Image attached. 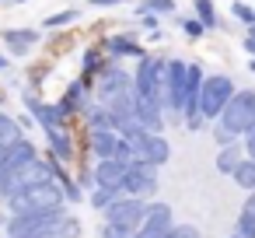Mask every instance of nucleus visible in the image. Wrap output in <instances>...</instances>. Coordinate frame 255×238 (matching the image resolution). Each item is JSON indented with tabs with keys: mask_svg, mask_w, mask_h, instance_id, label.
Returning <instances> with one entry per match:
<instances>
[{
	"mask_svg": "<svg viewBox=\"0 0 255 238\" xmlns=\"http://www.w3.org/2000/svg\"><path fill=\"white\" fill-rule=\"evenodd\" d=\"M46 144H49V154H53L60 165H67V161L74 158V137H70V130H67V126L49 130V133H46Z\"/></svg>",
	"mask_w": 255,
	"mask_h": 238,
	"instance_id": "nucleus-18",
	"label": "nucleus"
},
{
	"mask_svg": "<svg viewBox=\"0 0 255 238\" xmlns=\"http://www.w3.org/2000/svg\"><path fill=\"white\" fill-rule=\"evenodd\" d=\"M4 4H7V0H4Z\"/></svg>",
	"mask_w": 255,
	"mask_h": 238,
	"instance_id": "nucleus-45",
	"label": "nucleus"
},
{
	"mask_svg": "<svg viewBox=\"0 0 255 238\" xmlns=\"http://www.w3.org/2000/svg\"><path fill=\"white\" fill-rule=\"evenodd\" d=\"M143 214H147V200H136V196H119V200L105 210V224L133 238V235L143 228Z\"/></svg>",
	"mask_w": 255,
	"mask_h": 238,
	"instance_id": "nucleus-7",
	"label": "nucleus"
},
{
	"mask_svg": "<svg viewBox=\"0 0 255 238\" xmlns=\"http://www.w3.org/2000/svg\"><path fill=\"white\" fill-rule=\"evenodd\" d=\"M25 137V130H21V123H18V116H11V112H4L0 109V158H4L18 140Z\"/></svg>",
	"mask_w": 255,
	"mask_h": 238,
	"instance_id": "nucleus-19",
	"label": "nucleus"
},
{
	"mask_svg": "<svg viewBox=\"0 0 255 238\" xmlns=\"http://www.w3.org/2000/svg\"><path fill=\"white\" fill-rule=\"evenodd\" d=\"M234 235H238V238H255V221H248V217L241 214L238 224H234Z\"/></svg>",
	"mask_w": 255,
	"mask_h": 238,
	"instance_id": "nucleus-32",
	"label": "nucleus"
},
{
	"mask_svg": "<svg viewBox=\"0 0 255 238\" xmlns=\"http://www.w3.org/2000/svg\"><path fill=\"white\" fill-rule=\"evenodd\" d=\"M11 67V56H4V53H0V70H7Z\"/></svg>",
	"mask_w": 255,
	"mask_h": 238,
	"instance_id": "nucleus-39",
	"label": "nucleus"
},
{
	"mask_svg": "<svg viewBox=\"0 0 255 238\" xmlns=\"http://www.w3.org/2000/svg\"><path fill=\"white\" fill-rule=\"evenodd\" d=\"M252 70H255V56H252Z\"/></svg>",
	"mask_w": 255,
	"mask_h": 238,
	"instance_id": "nucleus-42",
	"label": "nucleus"
},
{
	"mask_svg": "<svg viewBox=\"0 0 255 238\" xmlns=\"http://www.w3.org/2000/svg\"><path fill=\"white\" fill-rule=\"evenodd\" d=\"M231 175H234V182H238L241 189L255 193V158H241V165H238Z\"/></svg>",
	"mask_w": 255,
	"mask_h": 238,
	"instance_id": "nucleus-25",
	"label": "nucleus"
},
{
	"mask_svg": "<svg viewBox=\"0 0 255 238\" xmlns=\"http://www.w3.org/2000/svg\"><path fill=\"white\" fill-rule=\"evenodd\" d=\"M119 137H123V144L129 147L133 161H143V165L161 168V165L171 158V147H168V140H164L161 133H147V130L133 126V130H126V133H119Z\"/></svg>",
	"mask_w": 255,
	"mask_h": 238,
	"instance_id": "nucleus-3",
	"label": "nucleus"
},
{
	"mask_svg": "<svg viewBox=\"0 0 255 238\" xmlns=\"http://www.w3.org/2000/svg\"><path fill=\"white\" fill-rule=\"evenodd\" d=\"M182 28H185V35H189V39H199V35L206 32V28H203V25H199L196 18H189V21H182Z\"/></svg>",
	"mask_w": 255,
	"mask_h": 238,
	"instance_id": "nucleus-33",
	"label": "nucleus"
},
{
	"mask_svg": "<svg viewBox=\"0 0 255 238\" xmlns=\"http://www.w3.org/2000/svg\"><path fill=\"white\" fill-rule=\"evenodd\" d=\"M164 238H199V231H196L192 224H171Z\"/></svg>",
	"mask_w": 255,
	"mask_h": 238,
	"instance_id": "nucleus-31",
	"label": "nucleus"
},
{
	"mask_svg": "<svg viewBox=\"0 0 255 238\" xmlns=\"http://www.w3.org/2000/svg\"><path fill=\"white\" fill-rule=\"evenodd\" d=\"M161 77H164V60L161 56H140L136 74H133V91L161 102Z\"/></svg>",
	"mask_w": 255,
	"mask_h": 238,
	"instance_id": "nucleus-9",
	"label": "nucleus"
},
{
	"mask_svg": "<svg viewBox=\"0 0 255 238\" xmlns=\"http://www.w3.org/2000/svg\"><path fill=\"white\" fill-rule=\"evenodd\" d=\"M7 217H11V214H7L4 207H0V231H4V228H7Z\"/></svg>",
	"mask_w": 255,
	"mask_h": 238,
	"instance_id": "nucleus-38",
	"label": "nucleus"
},
{
	"mask_svg": "<svg viewBox=\"0 0 255 238\" xmlns=\"http://www.w3.org/2000/svg\"><path fill=\"white\" fill-rule=\"evenodd\" d=\"M39 158V147H35V140H28V137H21L4 158H0V207H4V189L11 186V179L28 165V161H35Z\"/></svg>",
	"mask_w": 255,
	"mask_h": 238,
	"instance_id": "nucleus-8",
	"label": "nucleus"
},
{
	"mask_svg": "<svg viewBox=\"0 0 255 238\" xmlns=\"http://www.w3.org/2000/svg\"><path fill=\"white\" fill-rule=\"evenodd\" d=\"M56 182H60V189H63V200H67V203H81V200H88V196H84V189L74 182V175H70L63 165L56 168Z\"/></svg>",
	"mask_w": 255,
	"mask_h": 238,
	"instance_id": "nucleus-22",
	"label": "nucleus"
},
{
	"mask_svg": "<svg viewBox=\"0 0 255 238\" xmlns=\"http://www.w3.org/2000/svg\"><path fill=\"white\" fill-rule=\"evenodd\" d=\"M136 11H140V18H147V14H171L175 11V0H143Z\"/></svg>",
	"mask_w": 255,
	"mask_h": 238,
	"instance_id": "nucleus-26",
	"label": "nucleus"
},
{
	"mask_svg": "<svg viewBox=\"0 0 255 238\" xmlns=\"http://www.w3.org/2000/svg\"><path fill=\"white\" fill-rule=\"evenodd\" d=\"M196 21L210 32V28H217V14H213V0H196Z\"/></svg>",
	"mask_w": 255,
	"mask_h": 238,
	"instance_id": "nucleus-27",
	"label": "nucleus"
},
{
	"mask_svg": "<svg viewBox=\"0 0 255 238\" xmlns=\"http://www.w3.org/2000/svg\"><path fill=\"white\" fill-rule=\"evenodd\" d=\"M245 137H248V140H245V151H248V158H255V126H252Z\"/></svg>",
	"mask_w": 255,
	"mask_h": 238,
	"instance_id": "nucleus-35",
	"label": "nucleus"
},
{
	"mask_svg": "<svg viewBox=\"0 0 255 238\" xmlns=\"http://www.w3.org/2000/svg\"><path fill=\"white\" fill-rule=\"evenodd\" d=\"M248 39H252V42H255V25H252V28H248Z\"/></svg>",
	"mask_w": 255,
	"mask_h": 238,
	"instance_id": "nucleus-40",
	"label": "nucleus"
},
{
	"mask_svg": "<svg viewBox=\"0 0 255 238\" xmlns=\"http://www.w3.org/2000/svg\"><path fill=\"white\" fill-rule=\"evenodd\" d=\"M67 207V200H63V189H60V182L53 179V182H42V186H35V189H25V193H18L14 200H7V214L11 217H25V214H49V210H63Z\"/></svg>",
	"mask_w": 255,
	"mask_h": 238,
	"instance_id": "nucleus-2",
	"label": "nucleus"
},
{
	"mask_svg": "<svg viewBox=\"0 0 255 238\" xmlns=\"http://www.w3.org/2000/svg\"><path fill=\"white\" fill-rule=\"evenodd\" d=\"M133 88V74H126L116 60L112 63H105L102 70H98V84H95V95H98V102L102 105H109L112 98H119V95H126Z\"/></svg>",
	"mask_w": 255,
	"mask_h": 238,
	"instance_id": "nucleus-10",
	"label": "nucleus"
},
{
	"mask_svg": "<svg viewBox=\"0 0 255 238\" xmlns=\"http://www.w3.org/2000/svg\"><path fill=\"white\" fill-rule=\"evenodd\" d=\"M119 144H123V137H119L116 130H88V147H91L95 161L116 158V154H119Z\"/></svg>",
	"mask_w": 255,
	"mask_h": 238,
	"instance_id": "nucleus-16",
	"label": "nucleus"
},
{
	"mask_svg": "<svg viewBox=\"0 0 255 238\" xmlns=\"http://www.w3.org/2000/svg\"><path fill=\"white\" fill-rule=\"evenodd\" d=\"M102 67H105V60H102V53H98V49H88V53H84V60H81V70H84V74H91V70L98 74Z\"/></svg>",
	"mask_w": 255,
	"mask_h": 238,
	"instance_id": "nucleus-29",
	"label": "nucleus"
},
{
	"mask_svg": "<svg viewBox=\"0 0 255 238\" xmlns=\"http://www.w3.org/2000/svg\"><path fill=\"white\" fill-rule=\"evenodd\" d=\"M95 7H116V4H123V0H91Z\"/></svg>",
	"mask_w": 255,
	"mask_h": 238,
	"instance_id": "nucleus-37",
	"label": "nucleus"
},
{
	"mask_svg": "<svg viewBox=\"0 0 255 238\" xmlns=\"http://www.w3.org/2000/svg\"><path fill=\"white\" fill-rule=\"evenodd\" d=\"M21 102H25V109L32 112L35 126H42V133L67 126V116L60 112V105H56V102H42V98H35L32 91H21Z\"/></svg>",
	"mask_w": 255,
	"mask_h": 238,
	"instance_id": "nucleus-12",
	"label": "nucleus"
},
{
	"mask_svg": "<svg viewBox=\"0 0 255 238\" xmlns=\"http://www.w3.org/2000/svg\"><path fill=\"white\" fill-rule=\"evenodd\" d=\"M171 224H175V221H171V207L161 203V200H150V203H147V214H143V228H147V231H157V235H168Z\"/></svg>",
	"mask_w": 255,
	"mask_h": 238,
	"instance_id": "nucleus-17",
	"label": "nucleus"
},
{
	"mask_svg": "<svg viewBox=\"0 0 255 238\" xmlns=\"http://www.w3.org/2000/svg\"><path fill=\"white\" fill-rule=\"evenodd\" d=\"M157 193V168L154 165H143V161H133L123 175V196H154Z\"/></svg>",
	"mask_w": 255,
	"mask_h": 238,
	"instance_id": "nucleus-11",
	"label": "nucleus"
},
{
	"mask_svg": "<svg viewBox=\"0 0 255 238\" xmlns=\"http://www.w3.org/2000/svg\"><path fill=\"white\" fill-rule=\"evenodd\" d=\"M241 158H245L241 147H238V144H227V147H220V154H217V168H220L224 175H231V172L241 165Z\"/></svg>",
	"mask_w": 255,
	"mask_h": 238,
	"instance_id": "nucleus-23",
	"label": "nucleus"
},
{
	"mask_svg": "<svg viewBox=\"0 0 255 238\" xmlns=\"http://www.w3.org/2000/svg\"><path fill=\"white\" fill-rule=\"evenodd\" d=\"M220 130H227L231 137H241L255 126V91H234V98L224 105L220 119H217Z\"/></svg>",
	"mask_w": 255,
	"mask_h": 238,
	"instance_id": "nucleus-4",
	"label": "nucleus"
},
{
	"mask_svg": "<svg viewBox=\"0 0 255 238\" xmlns=\"http://www.w3.org/2000/svg\"><path fill=\"white\" fill-rule=\"evenodd\" d=\"M4 235L7 238H81V221L63 207V210H49V214L7 217Z\"/></svg>",
	"mask_w": 255,
	"mask_h": 238,
	"instance_id": "nucleus-1",
	"label": "nucleus"
},
{
	"mask_svg": "<svg viewBox=\"0 0 255 238\" xmlns=\"http://www.w3.org/2000/svg\"><path fill=\"white\" fill-rule=\"evenodd\" d=\"M77 21V11L70 7V11H60V14H49L46 21H42V28H60V25H74Z\"/></svg>",
	"mask_w": 255,
	"mask_h": 238,
	"instance_id": "nucleus-28",
	"label": "nucleus"
},
{
	"mask_svg": "<svg viewBox=\"0 0 255 238\" xmlns=\"http://www.w3.org/2000/svg\"><path fill=\"white\" fill-rule=\"evenodd\" d=\"M119 196H123L119 189H105V186H95V189L88 193V203H91L95 210H102V214H105V210H109V207H112V203H116Z\"/></svg>",
	"mask_w": 255,
	"mask_h": 238,
	"instance_id": "nucleus-24",
	"label": "nucleus"
},
{
	"mask_svg": "<svg viewBox=\"0 0 255 238\" xmlns=\"http://www.w3.org/2000/svg\"><path fill=\"white\" fill-rule=\"evenodd\" d=\"M133 165V161H129ZM126 161H116V158H105V161H95L91 175H95V186H105V189H119L123 193V175L129 168Z\"/></svg>",
	"mask_w": 255,
	"mask_h": 238,
	"instance_id": "nucleus-15",
	"label": "nucleus"
},
{
	"mask_svg": "<svg viewBox=\"0 0 255 238\" xmlns=\"http://www.w3.org/2000/svg\"><path fill=\"white\" fill-rule=\"evenodd\" d=\"M0 238H7V235H4V231H0Z\"/></svg>",
	"mask_w": 255,
	"mask_h": 238,
	"instance_id": "nucleus-43",
	"label": "nucleus"
},
{
	"mask_svg": "<svg viewBox=\"0 0 255 238\" xmlns=\"http://www.w3.org/2000/svg\"><path fill=\"white\" fill-rule=\"evenodd\" d=\"M105 49H109L112 60H119V56H143V49H140L129 35H112V39L105 42Z\"/></svg>",
	"mask_w": 255,
	"mask_h": 238,
	"instance_id": "nucleus-20",
	"label": "nucleus"
},
{
	"mask_svg": "<svg viewBox=\"0 0 255 238\" xmlns=\"http://www.w3.org/2000/svg\"><path fill=\"white\" fill-rule=\"evenodd\" d=\"M84 123H88V130H112V116L102 102H91L84 109Z\"/></svg>",
	"mask_w": 255,
	"mask_h": 238,
	"instance_id": "nucleus-21",
	"label": "nucleus"
},
{
	"mask_svg": "<svg viewBox=\"0 0 255 238\" xmlns=\"http://www.w3.org/2000/svg\"><path fill=\"white\" fill-rule=\"evenodd\" d=\"M60 105V112L70 119V116H84V109L91 105V84L88 81H74L70 88H67V95L56 102Z\"/></svg>",
	"mask_w": 255,
	"mask_h": 238,
	"instance_id": "nucleus-14",
	"label": "nucleus"
},
{
	"mask_svg": "<svg viewBox=\"0 0 255 238\" xmlns=\"http://www.w3.org/2000/svg\"><path fill=\"white\" fill-rule=\"evenodd\" d=\"M102 238H129V235H123V231H116V228L102 224Z\"/></svg>",
	"mask_w": 255,
	"mask_h": 238,
	"instance_id": "nucleus-36",
	"label": "nucleus"
},
{
	"mask_svg": "<svg viewBox=\"0 0 255 238\" xmlns=\"http://www.w3.org/2000/svg\"><path fill=\"white\" fill-rule=\"evenodd\" d=\"M185 84H189V63H182V60H164V77H161V109H164V112L182 116Z\"/></svg>",
	"mask_w": 255,
	"mask_h": 238,
	"instance_id": "nucleus-6",
	"label": "nucleus"
},
{
	"mask_svg": "<svg viewBox=\"0 0 255 238\" xmlns=\"http://www.w3.org/2000/svg\"><path fill=\"white\" fill-rule=\"evenodd\" d=\"M231 14H234L238 21H245L248 28L255 25V11H252V7H245V4H238V0H234V4H231Z\"/></svg>",
	"mask_w": 255,
	"mask_h": 238,
	"instance_id": "nucleus-30",
	"label": "nucleus"
},
{
	"mask_svg": "<svg viewBox=\"0 0 255 238\" xmlns=\"http://www.w3.org/2000/svg\"><path fill=\"white\" fill-rule=\"evenodd\" d=\"M231 238H238V235H231Z\"/></svg>",
	"mask_w": 255,
	"mask_h": 238,
	"instance_id": "nucleus-44",
	"label": "nucleus"
},
{
	"mask_svg": "<svg viewBox=\"0 0 255 238\" xmlns=\"http://www.w3.org/2000/svg\"><path fill=\"white\" fill-rule=\"evenodd\" d=\"M241 214H245L248 221H255V193H252V196L245 200V207H241Z\"/></svg>",
	"mask_w": 255,
	"mask_h": 238,
	"instance_id": "nucleus-34",
	"label": "nucleus"
},
{
	"mask_svg": "<svg viewBox=\"0 0 255 238\" xmlns=\"http://www.w3.org/2000/svg\"><path fill=\"white\" fill-rule=\"evenodd\" d=\"M39 39H42L39 28H4V32H0V42L7 46L11 56H28Z\"/></svg>",
	"mask_w": 255,
	"mask_h": 238,
	"instance_id": "nucleus-13",
	"label": "nucleus"
},
{
	"mask_svg": "<svg viewBox=\"0 0 255 238\" xmlns=\"http://www.w3.org/2000/svg\"><path fill=\"white\" fill-rule=\"evenodd\" d=\"M234 98V81L227 74H210L203 77L199 88V119H220L224 105Z\"/></svg>",
	"mask_w": 255,
	"mask_h": 238,
	"instance_id": "nucleus-5",
	"label": "nucleus"
},
{
	"mask_svg": "<svg viewBox=\"0 0 255 238\" xmlns=\"http://www.w3.org/2000/svg\"><path fill=\"white\" fill-rule=\"evenodd\" d=\"M7 4H25V0H7Z\"/></svg>",
	"mask_w": 255,
	"mask_h": 238,
	"instance_id": "nucleus-41",
	"label": "nucleus"
}]
</instances>
